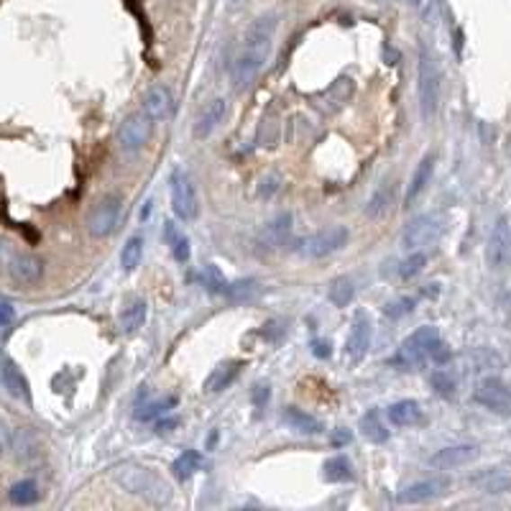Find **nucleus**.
Returning <instances> with one entry per match:
<instances>
[{
	"label": "nucleus",
	"instance_id": "obj_1",
	"mask_svg": "<svg viewBox=\"0 0 511 511\" xmlns=\"http://www.w3.org/2000/svg\"><path fill=\"white\" fill-rule=\"evenodd\" d=\"M276 26H279V18L273 16V13L256 18L254 23L248 26L238 54H236L233 64H230V80H233L236 90H246L258 77V72L264 69V64L269 62Z\"/></svg>",
	"mask_w": 511,
	"mask_h": 511
},
{
	"label": "nucleus",
	"instance_id": "obj_2",
	"mask_svg": "<svg viewBox=\"0 0 511 511\" xmlns=\"http://www.w3.org/2000/svg\"><path fill=\"white\" fill-rule=\"evenodd\" d=\"M447 361H450V348L445 345L440 330L432 327V325H425V327L415 330L401 343L397 353H394V358H391L394 366L407 368V371H417V368L427 366V363L445 366Z\"/></svg>",
	"mask_w": 511,
	"mask_h": 511
},
{
	"label": "nucleus",
	"instance_id": "obj_3",
	"mask_svg": "<svg viewBox=\"0 0 511 511\" xmlns=\"http://www.w3.org/2000/svg\"><path fill=\"white\" fill-rule=\"evenodd\" d=\"M115 483L130 496L144 498L146 504L151 507H166L172 501V483L164 479L161 473H157L154 468L141 463H123L112 471Z\"/></svg>",
	"mask_w": 511,
	"mask_h": 511
},
{
	"label": "nucleus",
	"instance_id": "obj_4",
	"mask_svg": "<svg viewBox=\"0 0 511 511\" xmlns=\"http://www.w3.org/2000/svg\"><path fill=\"white\" fill-rule=\"evenodd\" d=\"M417 93H419V112L425 121H432L440 111V97H443V72L440 64L427 49H419V80H417Z\"/></svg>",
	"mask_w": 511,
	"mask_h": 511
},
{
	"label": "nucleus",
	"instance_id": "obj_5",
	"mask_svg": "<svg viewBox=\"0 0 511 511\" xmlns=\"http://www.w3.org/2000/svg\"><path fill=\"white\" fill-rule=\"evenodd\" d=\"M0 272L8 273L21 287H31L44 276V261L39 256L18 251L11 240L0 238Z\"/></svg>",
	"mask_w": 511,
	"mask_h": 511
},
{
	"label": "nucleus",
	"instance_id": "obj_6",
	"mask_svg": "<svg viewBox=\"0 0 511 511\" xmlns=\"http://www.w3.org/2000/svg\"><path fill=\"white\" fill-rule=\"evenodd\" d=\"M121 218H123V200H121V194L108 192L87 212V230L93 238H108L121 225Z\"/></svg>",
	"mask_w": 511,
	"mask_h": 511
},
{
	"label": "nucleus",
	"instance_id": "obj_7",
	"mask_svg": "<svg viewBox=\"0 0 511 511\" xmlns=\"http://www.w3.org/2000/svg\"><path fill=\"white\" fill-rule=\"evenodd\" d=\"M351 238L348 228L345 225H327L318 233L307 236L297 243V251L307 258H327L340 248H345V243Z\"/></svg>",
	"mask_w": 511,
	"mask_h": 511
},
{
	"label": "nucleus",
	"instance_id": "obj_8",
	"mask_svg": "<svg viewBox=\"0 0 511 511\" xmlns=\"http://www.w3.org/2000/svg\"><path fill=\"white\" fill-rule=\"evenodd\" d=\"M172 210L179 220L192 223L200 215V197L192 176L184 169H176L172 175Z\"/></svg>",
	"mask_w": 511,
	"mask_h": 511
},
{
	"label": "nucleus",
	"instance_id": "obj_9",
	"mask_svg": "<svg viewBox=\"0 0 511 511\" xmlns=\"http://www.w3.org/2000/svg\"><path fill=\"white\" fill-rule=\"evenodd\" d=\"M443 218L440 215H419L415 220H409L404 233H401V243L407 251H422L427 246H435L440 236H443Z\"/></svg>",
	"mask_w": 511,
	"mask_h": 511
},
{
	"label": "nucleus",
	"instance_id": "obj_10",
	"mask_svg": "<svg viewBox=\"0 0 511 511\" xmlns=\"http://www.w3.org/2000/svg\"><path fill=\"white\" fill-rule=\"evenodd\" d=\"M473 399L479 401L483 409L494 412L498 417L511 415V386L501 381L498 376H486L476 383L473 389Z\"/></svg>",
	"mask_w": 511,
	"mask_h": 511
},
{
	"label": "nucleus",
	"instance_id": "obj_11",
	"mask_svg": "<svg viewBox=\"0 0 511 511\" xmlns=\"http://www.w3.org/2000/svg\"><path fill=\"white\" fill-rule=\"evenodd\" d=\"M151 136H154V121L144 111L130 112L123 121L121 130H118V146L126 154H136V151L146 148V144L151 141Z\"/></svg>",
	"mask_w": 511,
	"mask_h": 511
},
{
	"label": "nucleus",
	"instance_id": "obj_12",
	"mask_svg": "<svg viewBox=\"0 0 511 511\" xmlns=\"http://www.w3.org/2000/svg\"><path fill=\"white\" fill-rule=\"evenodd\" d=\"M486 264L491 272H507L511 266V223L509 218H498L491 228L486 243Z\"/></svg>",
	"mask_w": 511,
	"mask_h": 511
},
{
	"label": "nucleus",
	"instance_id": "obj_13",
	"mask_svg": "<svg viewBox=\"0 0 511 511\" xmlns=\"http://www.w3.org/2000/svg\"><path fill=\"white\" fill-rule=\"evenodd\" d=\"M450 489V479L447 476H432V479L417 480L412 486H407L399 494V504H427L440 496L447 494Z\"/></svg>",
	"mask_w": 511,
	"mask_h": 511
},
{
	"label": "nucleus",
	"instance_id": "obj_14",
	"mask_svg": "<svg viewBox=\"0 0 511 511\" xmlns=\"http://www.w3.org/2000/svg\"><path fill=\"white\" fill-rule=\"evenodd\" d=\"M225 115H228V103H225L223 97H212V100H208V103L200 108L197 118H194V128H192L194 139H197V141L210 139V133L223 123Z\"/></svg>",
	"mask_w": 511,
	"mask_h": 511
},
{
	"label": "nucleus",
	"instance_id": "obj_15",
	"mask_svg": "<svg viewBox=\"0 0 511 511\" xmlns=\"http://www.w3.org/2000/svg\"><path fill=\"white\" fill-rule=\"evenodd\" d=\"M476 458H479V447L476 445H450L437 450L430 458V465L435 471H455V468L473 463Z\"/></svg>",
	"mask_w": 511,
	"mask_h": 511
},
{
	"label": "nucleus",
	"instance_id": "obj_16",
	"mask_svg": "<svg viewBox=\"0 0 511 511\" xmlns=\"http://www.w3.org/2000/svg\"><path fill=\"white\" fill-rule=\"evenodd\" d=\"M144 112L154 123L169 121L175 115V95L164 85H154L144 95Z\"/></svg>",
	"mask_w": 511,
	"mask_h": 511
},
{
	"label": "nucleus",
	"instance_id": "obj_17",
	"mask_svg": "<svg viewBox=\"0 0 511 511\" xmlns=\"http://www.w3.org/2000/svg\"><path fill=\"white\" fill-rule=\"evenodd\" d=\"M371 337H373V325H371L366 312H361L358 318L353 319L351 333H348V340H345V351H348L353 361L366 358L368 348H371Z\"/></svg>",
	"mask_w": 511,
	"mask_h": 511
},
{
	"label": "nucleus",
	"instance_id": "obj_18",
	"mask_svg": "<svg viewBox=\"0 0 511 511\" xmlns=\"http://www.w3.org/2000/svg\"><path fill=\"white\" fill-rule=\"evenodd\" d=\"M291 215L289 212H282V215H276L272 223H266L261 228V233H258V243L264 246V248H279V246H284L289 238H291Z\"/></svg>",
	"mask_w": 511,
	"mask_h": 511
},
{
	"label": "nucleus",
	"instance_id": "obj_19",
	"mask_svg": "<svg viewBox=\"0 0 511 511\" xmlns=\"http://www.w3.org/2000/svg\"><path fill=\"white\" fill-rule=\"evenodd\" d=\"M0 383L18 397V399H29V381H26V376L21 373V368L3 353L0 348Z\"/></svg>",
	"mask_w": 511,
	"mask_h": 511
},
{
	"label": "nucleus",
	"instance_id": "obj_20",
	"mask_svg": "<svg viewBox=\"0 0 511 511\" xmlns=\"http://www.w3.org/2000/svg\"><path fill=\"white\" fill-rule=\"evenodd\" d=\"M243 363L240 361H223L210 371V376L205 379V394H220L225 389H230L233 381L240 376Z\"/></svg>",
	"mask_w": 511,
	"mask_h": 511
},
{
	"label": "nucleus",
	"instance_id": "obj_21",
	"mask_svg": "<svg viewBox=\"0 0 511 511\" xmlns=\"http://www.w3.org/2000/svg\"><path fill=\"white\" fill-rule=\"evenodd\" d=\"M435 161H437V157H435V154H427L425 159L417 164L415 175H412L409 184H407V194H404V205H407V208H409V205H415L417 197L427 190L432 175H435Z\"/></svg>",
	"mask_w": 511,
	"mask_h": 511
},
{
	"label": "nucleus",
	"instance_id": "obj_22",
	"mask_svg": "<svg viewBox=\"0 0 511 511\" xmlns=\"http://www.w3.org/2000/svg\"><path fill=\"white\" fill-rule=\"evenodd\" d=\"M386 415L394 427H415L422 422V407L415 399H401L394 401Z\"/></svg>",
	"mask_w": 511,
	"mask_h": 511
},
{
	"label": "nucleus",
	"instance_id": "obj_23",
	"mask_svg": "<svg viewBox=\"0 0 511 511\" xmlns=\"http://www.w3.org/2000/svg\"><path fill=\"white\" fill-rule=\"evenodd\" d=\"M353 95V80H348V77H340V80H336L325 93H322V97H319V105H322V111L327 112H336L337 108H343L348 100H351Z\"/></svg>",
	"mask_w": 511,
	"mask_h": 511
},
{
	"label": "nucleus",
	"instance_id": "obj_24",
	"mask_svg": "<svg viewBox=\"0 0 511 511\" xmlns=\"http://www.w3.org/2000/svg\"><path fill=\"white\" fill-rule=\"evenodd\" d=\"M282 419H284V425H287L289 430L300 432V435H318V432H322V422H319L318 417L307 415V412L297 409V407H287Z\"/></svg>",
	"mask_w": 511,
	"mask_h": 511
},
{
	"label": "nucleus",
	"instance_id": "obj_25",
	"mask_svg": "<svg viewBox=\"0 0 511 511\" xmlns=\"http://www.w3.org/2000/svg\"><path fill=\"white\" fill-rule=\"evenodd\" d=\"M361 435L373 445H381L389 440V427H386L379 409H368L366 415L361 417Z\"/></svg>",
	"mask_w": 511,
	"mask_h": 511
},
{
	"label": "nucleus",
	"instance_id": "obj_26",
	"mask_svg": "<svg viewBox=\"0 0 511 511\" xmlns=\"http://www.w3.org/2000/svg\"><path fill=\"white\" fill-rule=\"evenodd\" d=\"M322 479L327 483H348V480L355 479L353 463L345 455H336V458L325 461V465H322Z\"/></svg>",
	"mask_w": 511,
	"mask_h": 511
},
{
	"label": "nucleus",
	"instance_id": "obj_27",
	"mask_svg": "<svg viewBox=\"0 0 511 511\" xmlns=\"http://www.w3.org/2000/svg\"><path fill=\"white\" fill-rule=\"evenodd\" d=\"M164 238H166L169 251H172V256H175L179 264H187V261H190L192 256L190 238H187L175 223H166V228H164Z\"/></svg>",
	"mask_w": 511,
	"mask_h": 511
},
{
	"label": "nucleus",
	"instance_id": "obj_28",
	"mask_svg": "<svg viewBox=\"0 0 511 511\" xmlns=\"http://www.w3.org/2000/svg\"><path fill=\"white\" fill-rule=\"evenodd\" d=\"M146 322V302L144 300H130V302L123 307V312H121V327L126 330V333H136V330H141Z\"/></svg>",
	"mask_w": 511,
	"mask_h": 511
},
{
	"label": "nucleus",
	"instance_id": "obj_29",
	"mask_svg": "<svg viewBox=\"0 0 511 511\" xmlns=\"http://www.w3.org/2000/svg\"><path fill=\"white\" fill-rule=\"evenodd\" d=\"M473 483L479 486L483 494H504V491L511 489V479L507 473H501V471H486Z\"/></svg>",
	"mask_w": 511,
	"mask_h": 511
},
{
	"label": "nucleus",
	"instance_id": "obj_30",
	"mask_svg": "<svg viewBox=\"0 0 511 511\" xmlns=\"http://www.w3.org/2000/svg\"><path fill=\"white\" fill-rule=\"evenodd\" d=\"M8 498L16 504V507H31L33 501H39V483L31 479L26 480H18L11 486V491H8Z\"/></svg>",
	"mask_w": 511,
	"mask_h": 511
},
{
	"label": "nucleus",
	"instance_id": "obj_31",
	"mask_svg": "<svg viewBox=\"0 0 511 511\" xmlns=\"http://www.w3.org/2000/svg\"><path fill=\"white\" fill-rule=\"evenodd\" d=\"M200 468H202V455H200L197 450H184L175 461V465H172V471H175V476L179 480H187L190 476H194Z\"/></svg>",
	"mask_w": 511,
	"mask_h": 511
},
{
	"label": "nucleus",
	"instance_id": "obj_32",
	"mask_svg": "<svg viewBox=\"0 0 511 511\" xmlns=\"http://www.w3.org/2000/svg\"><path fill=\"white\" fill-rule=\"evenodd\" d=\"M327 297L336 307H348L355 297V284H353L351 276H337L336 282L327 289Z\"/></svg>",
	"mask_w": 511,
	"mask_h": 511
},
{
	"label": "nucleus",
	"instance_id": "obj_33",
	"mask_svg": "<svg viewBox=\"0 0 511 511\" xmlns=\"http://www.w3.org/2000/svg\"><path fill=\"white\" fill-rule=\"evenodd\" d=\"M141 256H144V240L139 238V236L128 238L123 251H121V266H123L126 272H133V269L141 264Z\"/></svg>",
	"mask_w": 511,
	"mask_h": 511
},
{
	"label": "nucleus",
	"instance_id": "obj_34",
	"mask_svg": "<svg viewBox=\"0 0 511 511\" xmlns=\"http://www.w3.org/2000/svg\"><path fill=\"white\" fill-rule=\"evenodd\" d=\"M175 404H176V397H166V399H159V401H148V404H144V407H139V409H136V419H141V422L157 419V417H161L164 412H169Z\"/></svg>",
	"mask_w": 511,
	"mask_h": 511
},
{
	"label": "nucleus",
	"instance_id": "obj_35",
	"mask_svg": "<svg viewBox=\"0 0 511 511\" xmlns=\"http://www.w3.org/2000/svg\"><path fill=\"white\" fill-rule=\"evenodd\" d=\"M391 192H394V187L383 184V187H379V190H376V194H373V197L368 200L366 212L371 215V218H379V215H383V212L389 210V205H391Z\"/></svg>",
	"mask_w": 511,
	"mask_h": 511
},
{
	"label": "nucleus",
	"instance_id": "obj_36",
	"mask_svg": "<svg viewBox=\"0 0 511 511\" xmlns=\"http://www.w3.org/2000/svg\"><path fill=\"white\" fill-rule=\"evenodd\" d=\"M425 264H427V256L422 254V251H412V254L401 261L399 276L401 279H412V276H417V273L425 269Z\"/></svg>",
	"mask_w": 511,
	"mask_h": 511
},
{
	"label": "nucleus",
	"instance_id": "obj_37",
	"mask_svg": "<svg viewBox=\"0 0 511 511\" xmlns=\"http://www.w3.org/2000/svg\"><path fill=\"white\" fill-rule=\"evenodd\" d=\"M432 386H435V391H437L440 397H445V399H450V397L455 394V379L450 376V371H445V368H440V371L432 373Z\"/></svg>",
	"mask_w": 511,
	"mask_h": 511
},
{
	"label": "nucleus",
	"instance_id": "obj_38",
	"mask_svg": "<svg viewBox=\"0 0 511 511\" xmlns=\"http://www.w3.org/2000/svg\"><path fill=\"white\" fill-rule=\"evenodd\" d=\"M279 141V121L272 118V112L264 118V126H261V144L266 146V148H273Z\"/></svg>",
	"mask_w": 511,
	"mask_h": 511
},
{
	"label": "nucleus",
	"instance_id": "obj_39",
	"mask_svg": "<svg viewBox=\"0 0 511 511\" xmlns=\"http://www.w3.org/2000/svg\"><path fill=\"white\" fill-rule=\"evenodd\" d=\"M202 279H205V284H208L212 291H225V287H228V284H225L223 273L218 272L215 266H208V269H205V273H202Z\"/></svg>",
	"mask_w": 511,
	"mask_h": 511
},
{
	"label": "nucleus",
	"instance_id": "obj_40",
	"mask_svg": "<svg viewBox=\"0 0 511 511\" xmlns=\"http://www.w3.org/2000/svg\"><path fill=\"white\" fill-rule=\"evenodd\" d=\"M415 307V300H401V302H394L386 307V315L389 318H401V315H409Z\"/></svg>",
	"mask_w": 511,
	"mask_h": 511
},
{
	"label": "nucleus",
	"instance_id": "obj_41",
	"mask_svg": "<svg viewBox=\"0 0 511 511\" xmlns=\"http://www.w3.org/2000/svg\"><path fill=\"white\" fill-rule=\"evenodd\" d=\"M8 447H11V432H8V427L0 422V455H3Z\"/></svg>",
	"mask_w": 511,
	"mask_h": 511
},
{
	"label": "nucleus",
	"instance_id": "obj_42",
	"mask_svg": "<svg viewBox=\"0 0 511 511\" xmlns=\"http://www.w3.org/2000/svg\"><path fill=\"white\" fill-rule=\"evenodd\" d=\"M11 319H13V309H11L8 304H0V327L8 325Z\"/></svg>",
	"mask_w": 511,
	"mask_h": 511
},
{
	"label": "nucleus",
	"instance_id": "obj_43",
	"mask_svg": "<svg viewBox=\"0 0 511 511\" xmlns=\"http://www.w3.org/2000/svg\"><path fill=\"white\" fill-rule=\"evenodd\" d=\"M315 355H318V358H327V355H330V343H327V340H322V343H315Z\"/></svg>",
	"mask_w": 511,
	"mask_h": 511
},
{
	"label": "nucleus",
	"instance_id": "obj_44",
	"mask_svg": "<svg viewBox=\"0 0 511 511\" xmlns=\"http://www.w3.org/2000/svg\"><path fill=\"white\" fill-rule=\"evenodd\" d=\"M264 184H266V187H261V194H264V197H269V194H272V192L276 190V184H273V179H269V182H264Z\"/></svg>",
	"mask_w": 511,
	"mask_h": 511
},
{
	"label": "nucleus",
	"instance_id": "obj_45",
	"mask_svg": "<svg viewBox=\"0 0 511 511\" xmlns=\"http://www.w3.org/2000/svg\"><path fill=\"white\" fill-rule=\"evenodd\" d=\"M404 3H409L412 8H422L425 5V0H404Z\"/></svg>",
	"mask_w": 511,
	"mask_h": 511
}]
</instances>
